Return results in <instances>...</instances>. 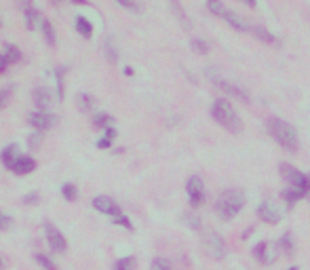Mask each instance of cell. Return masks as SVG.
<instances>
[{"label": "cell", "mask_w": 310, "mask_h": 270, "mask_svg": "<svg viewBox=\"0 0 310 270\" xmlns=\"http://www.w3.org/2000/svg\"><path fill=\"white\" fill-rule=\"evenodd\" d=\"M266 127H268V133L272 135V139L277 141L279 146H283V148L289 150V152H296L300 148L298 131H296L294 125H289L287 121L272 116V119H268V123H266Z\"/></svg>", "instance_id": "cell-1"}, {"label": "cell", "mask_w": 310, "mask_h": 270, "mask_svg": "<svg viewBox=\"0 0 310 270\" xmlns=\"http://www.w3.org/2000/svg\"><path fill=\"white\" fill-rule=\"evenodd\" d=\"M243 207H245V194L241 190H226L217 196L215 211L224 222H230L241 213Z\"/></svg>", "instance_id": "cell-2"}, {"label": "cell", "mask_w": 310, "mask_h": 270, "mask_svg": "<svg viewBox=\"0 0 310 270\" xmlns=\"http://www.w3.org/2000/svg\"><path fill=\"white\" fill-rule=\"evenodd\" d=\"M211 116H213V121L219 127H224L226 131H230V133L241 131V119H238V114L234 112L232 104L228 100H215L213 108H211Z\"/></svg>", "instance_id": "cell-3"}, {"label": "cell", "mask_w": 310, "mask_h": 270, "mask_svg": "<svg viewBox=\"0 0 310 270\" xmlns=\"http://www.w3.org/2000/svg\"><path fill=\"white\" fill-rule=\"evenodd\" d=\"M281 175L285 177V182L289 184V188L302 192L304 196L310 194V177L306 173H302L300 169L291 167V165H281Z\"/></svg>", "instance_id": "cell-4"}, {"label": "cell", "mask_w": 310, "mask_h": 270, "mask_svg": "<svg viewBox=\"0 0 310 270\" xmlns=\"http://www.w3.org/2000/svg\"><path fill=\"white\" fill-rule=\"evenodd\" d=\"M203 247H205L207 256H209L211 260H224V258H226L224 239H221L217 232H209V235L203 239Z\"/></svg>", "instance_id": "cell-5"}, {"label": "cell", "mask_w": 310, "mask_h": 270, "mask_svg": "<svg viewBox=\"0 0 310 270\" xmlns=\"http://www.w3.org/2000/svg\"><path fill=\"white\" fill-rule=\"evenodd\" d=\"M186 192H188V201L192 207H201L205 203V184H203V179L199 175L188 177V182H186Z\"/></svg>", "instance_id": "cell-6"}, {"label": "cell", "mask_w": 310, "mask_h": 270, "mask_svg": "<svg viewBox=\"0 0 310 270\" xmlns=\"http://www.w3.org/2000/svg\"><path fill=\"white\" fill-rule=\"evenodd\" d=\"M44 235H47V243L51 245L53 251H57V254H64V251L68 249V241H66V237L61 235V232H59L55 226H53L51 222L44 224Z\"/></svg>", "instance_id": "cell-7"}, {"label": "cell", "mask_w": 310, "mask_h": 270, "mask_svg": "<svg viewBox=\"0 0 310 270\" xmlns=\"http://www.w3.org/2000/svg\"><path fill=\"white\" fill-rule=\"evenodd\" d=\"M209 76H211V80H213V83H215V87H219L221 91H226L228 95H232V97H236V100H241V102H245V104H249V100H251V97L247 95V93L243 91L241 87H234V85L226 83V80H224V78H219V76L215 74L213 70L209 72Z\"/></svg>", "instance_id": "cell-8"}, {"label": "cell", "mask_w": 310, "mask_h": 270, "mask_svg": "<svg viewBox=\"0 0 310 270\" xmlns=\"http://www.w3.org/2000/svg\"><path fill=\"white\" fill-rule=\"evenodd\" d=\"M93 209H97L100 213H105V215H112V218H118L122 213L118 203L110 199V196H95L93 199Z\"/></svg>", "instance_id": "cell-9"}, {"label": "cell", "mask_w": 310, "mask_h": 270, "mask_svg": "<svg viewBox=\"0 0 310 270\" xmlns=\"http://www.w3.org/2000/svg\"><path fill=\"white\" fill-rule=\"evenodd\" d=\"M274 251H281V249H274ZM272 251V245L268 241H260L258 245H253V258L258 260L260 264H272L277 260V254Z\"/></svg>", "instance_id": "cell-10"}, {"label": "cell", "mask_w": 310, "mask_h": 270, "mask_svg": "<svg viewBox=\"0 0 310 270\" xmlns=\"http://www.w3.org/2000/svg\"><path fill=\"white\" fill-rule=\"evenodd\" d=\"M258 215H260L262 222L270 224V226H274V224L281 222V213H279L277 207H274L272 201H264V203L258 207Z\"/></svg>", "instance_id": "cell-11"}, {"label": "cell", "mask_w": 310, "mask_h": 270, "mask_svg": "<svg viewBox=\"0 0 310 270\" xmlns=\"http://www.w3.org/2000/svg\"><path fill=\"white\" fill-rule=\"evenodd\" d=\"M28 123H30L36 131H44V129L53 127V123H55V116L49 114V112H32V114L28 116Z\"/></svg>", "instance_id": "cell-12"}, {"label": "cell", "mask_w": 310, "mask_h": 270, "mask_svg": "<svg viewBox=\"0 0 310 270\" xmlns=\"http://www.w3.org/2000/svg\"><path fill=\"white\" fill-rule=\"evenodd\" d=\"M36 169V160H34L32 156H19L15 160V165H13V173H17V175H28V173H32V171Z\"/></svg>", "instance_id": "cell-13"}, {"label": "cell", "mask_w": 310, "mask_h": 270, "mask_svg": "<svg viewBox=\"0 0 310 270\" xmlns=\"http://www.w3.org/2000/svg\"><path fill=\"white\" fill-rule=\"evenodd\" d=\"M21 154H19V146L17 143H11V146H6L4 150H2V154H0V160H2V165L6 167V169H13V165H15V160L19 158Z\"/></svg>", "instance_id": "cell-14"}, {"label": "cell", "mask_w": 310, "mask_h": 270, "mask_svg": "<svg viewBox=\"0 0 310 270\" xmlns=\"http://www.w3.org/2000/svg\"><path fill=\"white\" fill-rule=\"evenodd\" d=\"M34 102H36V106L40 108V112H47L51 108V104H53V97L49 93V89L38 87L36 91H34Z\"/></svg>", "instance_id": "cell-15"}, {"label": "cell", "mask_w": 310, "mask_h": 270, "mask_svg": "<svg viewBox=\"0 0 310 270\" xmlns=\"http://www.w3.org/2000/svg\"><path fill=\"white\" fill-rule=\"evenodd\" d=\"M224 19H226L230 25H232L234 30H238V32H247V30H251L249 25H247V23L241 19V17H238L236 13H232V11H228V8H226V13H224Z\"/></svg>", "instance_id": "cell-16"}, {"label": "cell", "mask_w": 310, "mask_h": 270, "mask_svg": "<svg viewBox=\"0 0 310 270\" xmlns=\"http://www.w3.org/2000/svg\"><path fill=\"white\" fill-rule=\"evenodd\" d=\"M279 249L283 251V256H294L296 245H294V239H291L289 232H285V235L279 239Z\"/></svg>", "instance_id": "cell-17"}, {"label": "cell", "mask_w": 310, "mask_h": 270, "mask_svg": "<svg viewBox=\"0 0 310 270\" xmlns=\"http://www.w3.org/2000/svg\"><path fill=\"white\" fill-rule=\"evenodd\" d=\"M171 11L175 13V17H177V21H180L186 30H190V21L186 19V11L182 8V4H180V0H171Z\"/></svg>", "instance_id": "cell-18"}, {"label": "cell", "mask_w": 310, "mask_h": 270, "mask_svg": "<svg viewBox=\"0 0 310 270\" xmlns=\"http://www.w3.org/2000/svg\"><path fill=\"white\" fill-rule=\"evenodd\" d=\"M38 23H42V17H40V13L36 11V8H28V11H25V25H28L30 30H36V25Z\"/></svg>", "instance_id": "cell-19"}, {"label": "cell", "mask_w": 310, "mask_h": 270, "mask_svg": "<svg viewBox=\"0 0 310 270\" xmlns=\"http://www.w3.org/2000/svg\"><path fill=\"white\" fill-rule=\"evenodd\" d=\"M76 30L83 34V38H91V34H93V25L89 23L87 17H76Z\"/></svg>", "instance_id": "cell-20"}, {"label": "cell", "mask_w": 310, "mask_h": 270, "mask_svg": "<svg viewBox=\"0 0 310 270\" xmlns=\"http://www.w3.org/2000/svg\"><path fill=\"white\" fill-rule=\"evenodd\" d=\"M283 199H285V203H287V207H294L300 199H304V194L302 192H298V190H294V188H285V190H283Z\"/></svg>", "instance_id": "cell-21"}, {"label": "cell", "mask_w": 310, "mask_h": 270, "mask_svg": "<svg viewBox=\"0 0 310 270\" xmlns=\"http://www.w3.org/2000/svg\"><path fill=\"white\" fill-rule=\"evenodd\" d=\"M2 55L6 57L8 64H15V61L21 59V51H19V47H15V44H4V53H2Z\"/></svg>", "instance_id": "cell-22"}, {"label": "cell", "mask_w": 310, "mask_h": 270, "mask_svg": "<svg viewBox=\"0 0 310 270\" xmlns=\"http://www.w3.org/2000/svg\"><path fill=\"white\" fill-rule=\"evenodd\" d=\"M42 32H44V40H47V44H55L57 42V38H55V30H53V25H51V21L49 19H42Z\"/></svg>", "instance_id": "cell-23"}, {"label": "cell", "mask_w": 310, "mask_h": 270, "mask_svg": "<svg viewBox=\"0 0 310 270\" xmlns=\"http://www.w3.org/2000/svg\"><path fill=\"white\" fill-rule=\"evenodd\" d=\"M135 258H131V256H127V258H120L116 264H114V270H135Z\"/></svg>", "instance_id": "cell-24"}, {"label": "cell", "mask_w": 310, "mask_h": 270, "mask_svg": "<svg viewBox=\"0 0 310 270\" xmlns=\"http://www.w3.org/2000/svg\"><path fill=\"white\" fill-rule=\"evenodd\" d=\"M150 270H173V266H171L169 260H165V258H154L152 264H150Z\"/></svg>", "instance_id": "cell-25"}, {"label": "cell", "mask_w": 310, "mask_h": 270, "mask_svg": "<svg viewBox=\"0 0 310 270\" xmlns=\"http://www.w3.org/2000/svg\"><path fill=\"white\" fill-rule=\"evenodd\" d=\"M110 123H112V116H110V114H105V112L95 114V119H93V125H95V127H100V129L108 127Z\"/></svg>", "instance_id": "cell-26"}, {"label": "cell", "mask_w": 310, "mask_h": 270, "mask_svg": "<svg viewBox=\"0 0 310 270\" xmlns=\"http://www.w3.org/2000/svg\"><path fill=\"white\" fill-rule=\"evenodd\" d=\"M207 8L213 15H219V17H224V13H226V6L219 2V0H207Z\"/></svg>", "instance_id": "cell-27"}, {"label": "cell", "mask_w": 310, "mask_h": 270, "mask_svg": "<svg viewBox=\"0 0 310 270\" xmlns=\"http://www.w3.org/2000/svg\"><path fill=\"white\" fill-rule=\"evenodd\" d=\"M36 262H38V264H40L44 270H57V264L53 262L51 258H47V256H44V254H36Z\"/></svg>", "instance_id": "cell-28"}, {"label": "cell", "mask_w": 310, "mask_h": 270, "mask_svg": "<svg viewBox=\"0 0 310 270\" xmlns=\"http://www.w3.org/2000/svg\"><path fill=\"white\" fill-rule=\"evenodd\" d=\"M61 194H64V199L66 201H76V186L74 184H64L61 186Z\"/></svg>", "instance_id": "cell-29"}, {"label": "cell", "mask_w": 310, "mask_h": 270, "mask_svg": "<svg viewBox=\"0 0 310 270\" xmlns=\"http://www.w3.org/2000/svg\"><path fill=\"white\" fill-rule=\"evenodd\" d=\"M251 32L255 34V38H260V40H264V42H274V36L268 32V30H264V28H251Z\"/></svg>", "instance_id": "cell-30"}, {"label": "cell", "mask_w": 310, "mask_h": 270, "mask_svg": "<svg viewBox=\"0 0 310 270\" xmlns=\"http://www.w3.org/2000/svg\"><path fill=\"white\" fill-rule=\"evenodd\" d=\"M91 106H93L91 95H87V93L78 95V108H81V112H89V110H91Z\"/></svg>", "instance_id": "cell-31"}, {"label": "cell", "mask_w": 310, "mask_h": 270, "mask_svg": "<svg viewBox=\"0 0 310 270\" xmlns=\"http://www.w3.org/2000/svg\"><path fill=\"white\" fill-rule=\"evenodd\" d=\"M112 222H114V224H118V226H125L127 230H133V224L129 222V218H127V215H125V213H120V215H118V218H114Z\"/></svg>", "instance_id": "cell-32"}, {"label": "cell", "mask_w": 310, "mask_h": 270, "mask_svg": "<svg viewBox=\"0 0 310 270\" xmlns=\"http://www.w3.org/2000/svg\"><path fill=\"white\" fill-rule=\"evenodd\" d=\"M11 226H13V220L8 218L6 213H2V211H0V230H8Z\"/></svg>", "instance_id": "cell-33"}, {"label": "cell", "mask_w": 310, "mask_h": 270, "mask_svg": "<svg viewBox=\"0 0 310 270\" xmlns=\"http://www.w3.org/2000/svg\"><path fill=\"white\" fill-rule=\"evenodd\" d=\"M8 100H11V89H0V110L8 104Z\"/></svg>", "instance_id": "cell-34"}, {"label": "cell", "mask_w": 310, "mask_h": 270, "mask_svg": "<svg viewBox=\"0 0 310 270\" xmlns=\"http://www.w3.org/2000/svg\"><path fill=\"white\" fill-rule=\"evenodd\" d=\"M40 139H42V135H40V133H32V135H30V139H28V146H30L32 150H36V148L40 146Z\"/></svg>", "instance_id": "cell-35"}, {"label": "cell", "mask_w": 310, "mask_h": 270, "mask_svg": "<svg viewBox=\"0 0 310 270\" xmlns=\"http://www.w3.org/2000/svg\"><path fill=\"white\" fill-rule=\"evenodd\" d=\"M116 2L120 6H125V8H131V11H139V4L135 2V0H116Z\"/></svg>", "instance_id": "cell-36"}, {"label": "cell", "mask_w": 310, "mask_h": 270, "mask_svg": "<svg viewBox=\"0 0 310 270\" xmlns=\"http://www.w3.org/2000/svg\"><path fill=\"white\" fill-rule=\"evenodd\" d=\"M192 47L197 49V53H201V55H205V53L209 51V47L203 40H192Z\"/></svg>", "instance_id": "cell-37"}, {"label": "cell", "mask_w": 310, "mask_h": 270, "mask_svg": "<svg viewBox=\"0 0 310 270\" xmlns=\"http://www.w3.org/2000/svg\"><path fill=\"white\" fill-rule=\"evenodd\" d=\"M38 199H40L38 192H32V194H25V196H23V203H25V205H36Z\"/></svg>", "instance_id": "cell-38"}, {"label": "cell", "mask_w": 310, "mask_h": 270, "mask_svg": "<svg viewBox=\"0 0 310 270\" xmlns=\"http://www.w3.org/2000/svg\"><path fill=\"white\" fill-rule=\"evenodd\" d=\"M108 59H110V61H116V59H118L116 49L112 47V40H108Z\"/></svg>", "instance_id": "cell-39"}, {"label": "cell", "mask_w": 310, "mask_h": 270, "mask_svg": "<svg viewBox=\"0 0 310 270\" xmlns=\"http://www.w3.org/2000/svg\"><path fill=\"white\" fill-rule=\"evenodd\" d=\"M8 66H11V64H8V61H6V57H4V55H0V76L4 74Z\"/></svg>", "instance_id": "cell-40"}, {"label": "cell", "mask_w": 310, "mask_h": 270, "mask_svg": "<svg viewBox=\"0 0 310 270\" xmlns=\"http://www.w3.org/2000/svg\"><path fill=\"white\" fill-rule=\"evenodd\" d=\"M110 143H112V139H108V137L103 135V137L97 141V148H110Z\"/></svg>", "instance_id": "cell-41"}, {"label": "cell", "mask_w": 310, "mask_h": 270, "mask_svg": "<svg viewBox=\"0 0 310 270\" xmlns=\"http://www.w3.org/2000/svg\"><path fill=\"white\" fill-rule=\"evenodd\" d=\"M186 220H188V224H190L192 228H199V226H201V224H199V218H194V215H190V218H186Z\"/></svg>", "instance_id": "cell-42"}, {"label": "cell", "mask_w": 310, "mask_h": 270, "mask_svg": "<svg viewBox=\"0 0 310 270\" xmlns=\"http://www.w3.org/2000/svg\"><path fill=\"white\" fill-rule=\"evenodd\" d=\"M70 2H74V4H89V0H70Z\"/></svg>", "instance_id": "cell-43"}, {"label": "cell", "mask_w": 310, "mask_h": 270, "mask_svg": "<svg viewBox=\"0 0 310 270\" xmlns=\"http://www.w3.org/2000/svg\"><path fill=\"white\" fill-rule=\"evenodd\" d=\"M247 4H249V6H255V0H247Z\"/></svg>", "instance_id": "cell-44"}, {"label": "cell", "mask_w": 310, "mask_h": 270, "mask_svg": "<svg viewBox=\"0 0 310 270\" xmlns=\"http://www.w3.org/2000/svg\"><path fill=\"white\" fill-rule=\"evenodd\" d=\"M287 270H298V266H289V268H287Z\"/></svg>", "instance_id": "cell-45"}]
</instances>
